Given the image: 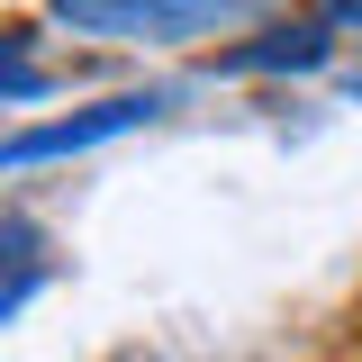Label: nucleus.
<instances>
[{
	"label": "nucleus",
	"instance_id": "obj_1",
	"mask_svg": "<svg viewBox=\"0 0 362 362\" xmlns=\"http://www.w3.org/2000/svg\"><path fill=\"white\" fill-rule=\"evenodd\" d=\"M136 118H145V100H109L100 118H73V127L18 136V163H37V154H64V145H90V136H109V127H136Z\"/></svg>",
	"mask_w": 362,
	"mask_h": 362
},
{
	"label": "nucleus",
	"instance_id": "obj_2",
	"mask_svg": "<svg viewBox=\"0 0 362 362\" xmlns=\"http://www.w3.org/2000/svg\"><path fill=\"white\" fill-rule=\"evenodd\" d=\"M326 18L335 28H362V0H326Z\"/></svg>",
	"mask_w": 362,
	"mask_h": 362
}]
</instances>
